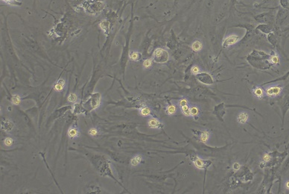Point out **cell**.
<instances>
[{
	"label": "cell",
	"mask_w": 289,
	"mask_h": 194,
	"mask_svg": "<svg viewBox=\"0 0 289 194\" xmlns=\"http://www.w3.org/2000/svg\"><path fill=\"white\" fill-rule=\"evenodd\" d=\"M148 125L150 128L151 129H161L163 127V124L157 119L156 118H151L148 120Z\"/></svg>",
	"instance_id": "cell-7"
},
{
	"label": "cell",
	"mask_w": 289,
	"mask_h": 194,
	"mask_svg": "<svg viewBox=\"0 0 289 194\" xmlns=\"http://www.w3.org/2000/svg\"><path fill=\"white\" fill-rule=\"evenodd\" d=\"M3 1L5 2H7L8 4H11H11L15 1V0H3Z\"/></svg>",
	"instance_id": "cell-33"
},
{
	"label": "cell",
	"mask_w": 289,
	"mask_h": 194,
	"mask_svg": "<svg viewBox=\"0 0 289 194\" xmlns=\"http://www.w3.org/2000/svg\"><path fill=\"white\" fill-rule=\"evenodd\" d=\"M11 103L14 105H19L21 103V97L18 94H14L11 97Z\"/></svg>",
	"instance_id": "cell-16"
},
{
	"label": "cell",
	"mask_w": 289,
	"mask_h": 194,
	"mask_svg": "<svg viewBox=\"0 0 289 194\" xmlns=\"http://www.w3.org/2000/svg\"><path fill=\"white\" fill-rule=\"evenodd\" d=\"M240 166H241V165H240L238 163L236 162V163L233 164V169L236 170V171H237V170H238V169H240Z\"/></svg>",
	"instance_id": "cell-32"
},
{
	"label": "cell",
	"mask_w": 289,
	"mask_h": 194,
	"mask_svg": "<svg viewBox=\"0 0 289 194\" xmlns=\"http://www.w3.org/2000/svg\"><path fill=\"white\" fill-rule=\"evenodd\" d=\"M270 61L273 64H277L279 63V58H278V56L277 55H273L270 58Z\"/></svg>",
	"instance_id": "cell-28"
},
{
	"label": "cell",
	"mask_w": 289,
	"mask_h": 194,
	"mask_svg": "<svg viewBox=\"0 0 289 194\" xmlns=\"http://www.w3.org/2000/svg\"><path fill=\"white\" fill-rule=\"evenodd\" d=\"M239 40V37L236 35H231L228 37H227L224 43H223V46L224 48H227L230 46H232L233 44H236Z\"/></svg>",
	"instance_id": "cell-5"
},
{
	"label": "cell",
	"mask_w": 289,
	"mask_h": 194,
	"mask_svg": "<svg viewBox=\"0 0 289 194\" xmlns=\"http://www.w3.org/2000/svg\"><path fill=\"white\" fill-rule=\"evenodd\" d=\"M142 160V157L141 155H136L135 156H133L131 158V164L133 166H138L141 163Z\"/></svg>",
	"instance_id": "cell-11"
},
{
	"label": "cell",
	"mask_w": 289,
	"mask_h": 194,
	"mask_svg": "<svg viewBox=\"0 0 289 194\" xmlns=\"http://www.w3.org/2000/svg\"><path fill=\"white\" fill-rule=\"evenodd\" d=\"M210 133L209 132V131H202L201 134V137H200V140L202 143H207L210 139Z\"/></svg>",
	"instance_id": "cell-13"
},
{
	"label": "cell",
	"mask_w": 289,
	"mask_h": 194,
	"mask_svg": "<svg viewBox=\"0 0 289 194\" xmlns=\"http://www.w3.org/2000/svg\"><path fill=\"white\" fill-rule=\"evenodd\" d=\"M253 94L256 97H258V98H262L264 96V91L261 87H257L255 89H253Z\"/></svg>",
	"instance_id": "cell-17"
},
{
	"label": "cell",
	"mask_w": 289,
	"mask_h": 194,
	"mask_svg": "<svg viewBox=\"0 0 289 194\" xmlns=\"http://www.w3.org/2000/svg\"><path fill=\"white\" fill-rule=\"evenodd\" d=\"M90 107L92 110H95L98 108L100 105L101 102V95L99 93H95L91 95L90 96Z\"/></svg>",
	"instance_id": "cell-2"
},
{
	"label": "cell",
	"mask_w": 289,
	"mask_h": 194,
	"mask_svg": "<svg viewBox=\"0 0 289 194\" xmlns=\"http://www.w3.org/2000/svg\"><path fill=\"white\" fill-rule=\"evenodd\" d=\"M191 72L195 74V75H198L200 73V69L198 68V66H194L193 67L191 68Z\"/></svg>",
	"instance_id": "cell-29"
},
{
	"label": "cell",
	"mask_w": 289,
	"mask_h": 194,
	"mask_svg": "<svg viewBox=\"0 0 289 194\" xmlns=\"http://www.w3.org/2000/svg\"><path fill=\"white\" fill-rule=\"evenodd\" d=\"M154 59L157 63H165L168 60V53L162 49H157L154 52Z\"/></svg>",
	"instance_id": "cell-1"
},
{
	"label": "cell",
	"mask_w": 289,
	"mask_h": 194,
	"mask_svg": "<svg viewBox=\"0 0 289 194\" xmlns=\"http://www.w3.org/2000/svg\"><path fill=\"white\" fill-rule=\"evenodd\" d=\"M198 80L205 84H212L213 83V80H212V78L211 75H210L209 74H207V73H201V74H198Z\"/></svg>",
	"instance_id": "cell-4"
},
{
	"label": "cell",
	"mask_w": 289,
	"mask_h": 194,
	"mask_svg": "<svg viewBox=\"0 0 289 194\" xmlns=\"http://www.w3.org/2000/svg\"><path fill=\"white\" fill-rule=\"evenodd\" d=\"M151 109L147 106H144L139 108V114L143 117H148L151 115Z\"/></svg>",
	"instance_id": "cell-15"
},
{
	"label": "cell",
	"mask_w": 289,
	"mask_h": 194,
	"mask_svg": "<svg viewBox=\"0 0 289 194\" xmlns=\"http://www.w3.org/2000/svg\"><path fill=\"white\" fill-rule=\"evenodd\" d=\"M190 111H191V116L194 117L195 118L198 116V114H199V109L197 107H195V106L191 107L190 108Z\"/></svg>",
	"instance_id": "cell-21"
},
{
	"label": "cell",
	"mask_w": 289,
	"mask_h": 194,
	"mask_svg": "<svg viewBox=\"0 0 289 194\" xmlns=\"http://www.w3.org/2000/svg\"><path fill=\"white\" fill-rule=\"evenodd\" d=\"M179 105L180 107H183V106H185V105H188V100L185 99H182L180 100L179 102Z\"/></svg>",
	"instance_id": "cell-30"
},
{
	"label": "cell",
	"mask_w": 289,
	"mask_h": 194,
	"mask_svg": "<svg viewBox=\"0 0 289 194\" xmlns=\"http://www.w3.org/2000/svg\"><path fill=\"white\" fill-rule=\"evenodd\" d=\"M88 133H89V134L90 136H92V137H95V136H97V135H98L99 131H98V129H96V128H91V129L89 130Z\"/></svg>",
	"instance_id": "cell-24"
},
{
	"label": "cell",
	"mask_w": 289,
	"mask_h": 194,
	"mask_svg": "<svg viewBox=\"0 0 289 194\" xmlns=\"http://www.w3.org/2000/svg\"><path fill=\"white\" fill-rule=\"evenodd\" d=\"M100 27L102 28V29L104 32H106V31H107V30H108L109 24H108V23H107V22H106V21H103V22H102V23H101V24H100Z\"/></svg>",
	"instance_id": "cell-26"
},
{
	"label": "cell",
	"mask_w": 289,
	"mask_h": 194,
	"mask_svg": "<svg viewBox=\"0 0 289 194\" xmlns=\"http://www.w3.org/2000/svg\"><path fill=\"white\" fill-rule=\"evenodd\" d=\"M208 161H204L201 158H200L199 157H195L193 158V163H194L195 166L197 167L198 169H203L207 166V165L209 163Z\"/></svg>",
	"instance_id": "cell-3"
},
{
	"label": "cell",
	"mask_w": 289,
	"mask_h": 194,
	"mask_svg": "<svg viewBox=\"0 0 289 194\" xmlns=\"http://www.w3.org/2000/svg\"><path fill=\"white\" fill-rule=\"evenodd\" d=\"M65 84H66V82H65L64 79H59L57 81V82L54 84V89L57 92H61L63 90Z\"/></svg>",
	"instance_id": "cell-9"
},
{
	"label": "cell",
	"mask_w": 289,
	"mask_h": 194,
	"mask_svg": "<svg viewBox=\"0 0 289 194\" xmlns=\"http://www.w3.org/2000/svg\"><path fill=\"white\" fill-rule=\"evenodd\" d=\"M282 88L280 87H277V86L276 87H270L267 89L266 94L268 96H278L279 94H280V93L282 92Z\"/></svg>",
	"instance_id": "cell-6"
},
{
	"label": "cell",
	"mask_w": 289,
	"mask_h": 194,
	"mask_svg": "<svg viewBox=\"0 0 289 194\" xmlns=\"http://www.w3.org/2000/svg\"><path fill=\"white\" fill-rule=\"evenodd\" d=\"M270 158H271V157H270V155L268 154V153H265L264 155V156H263V161L264 162H268L270 160Z\"/></svg>",
	"instance_id": "cell-31"
},
{
	"label": "cell",
	"mask_w": 289,
	"mask_h": 194,
	"mask_svg": "<svg viewBox=\"0 0 289 194\" xmlns=\"http://www.w3.org/2000/svg\"><path fill=\"white\" fill-rule=\"evenodd\" d=\"M130 58L133 61H138L140 58V55L139 52H131L130 55H129Z\"/></svg>",
	"instance_id": "cell-23"
},
{
	"label": "cell",
	"mask_w": 289,
	"mask_h": 194,
	"mask_svg": "<svg viewBox=\"0 0 289 194\" xmlns=\"http://www.w3.org/2000/svg\"><path fill=\"white\" fill-rule=\"evenodd\" d=\"M72 112H73L75 114H85V109L83 108V107L80 104H79V103H75V105H74V106H73Z\"/></svg>",
	"instance_id": "cell-10"
},
{
	"label": "cell",
	"mask_w": 289,
	"mask_h": 194,
	"mask_svg": "<svg viewBox=\"0 0 289 194\" xmlns=\"http://www.w3.org/2000/svg\"><path fill=\"white\" fill-rule=\"evenodd\" d=\"M14 143V140L11 137H6L4 140V144L6 146H11Z\"/></svg>",
	"instance_id": "cell-25"
},
{
	"label": "cell",
	"mask_w": 289,
	"mask_h": 194,
	"mask_svg": "<svg viewBox=\"0 0 289 194\" xmlns=\"http://www.w3.org/2000/svg\"><path fill=\"white\" fill-rule=\"evenodd\" d=\"M151 64H152V61H151V59H147V60H145V61L143 62V66H144L145 68H148V67H150V66H151Z\"/></svg>",
	"instance_id": "cell-27"
},
{
	"label": "cell",
	"mask_w": 289,
	"mask_h": 194,
	"mask_svg": "<svg viewBox=\"0 0 289 194\" xmlns=\"http://www.w3.org/2000/svg\"><path fill=\"white\" fill-rule=\"evenodd\" d=\"M78 134H79V131H78V129L75 127H71L68 131V136L71 139L77 137L78 136Z\"/></svg>",
	"instance_id": "cell-12"
},
{
	"label": "cell",
	"mask_w": 289,
	"mask_h": 194,
	"mask_svg": "<svg viewBox=\"0 0 289 194\" xmlns=\"http://www.w3.org/2000/svg\"><path fill=\"white\" fill-rule=\"evenodd\" d=\"M202 48H203V45L201 42L199 40H196L191 44V49L195 52H199L202 49Z\"/></svg>",
	"instance_id": "cell-14"
},
{
	"label": "cell",
	"mask_w": 289,
	"mask_h": 194,
	"mask_svg": "<svg viewBox=\"0 0 289 194\" xmlns=\"http://www.w3.org/2000/svg\"><path fill=\"white\" fill-rule=\"evenodd\" d=\"M3 129L4 130H6V131H10L11 129V128L13 127V123H11L10 121L7 120V121H5L3 123Z\"/></svg>",
	"instance_id": "cell-22"
},
{
	"label": "cell",
	"mask_w": 289,
	"mask_h": 194,
	"mask_svg": "<svg viewBox=\"0 0 289 194\" xmlns=\"http://www.w3.org/2000/svg\"><path fill=\"white\" fill-rule=\"evenodd\" d=\"M68 102L71 103H76L78 100V96L75 93H70L69 96H68Z\"/></svg>",
	"instance_id": "cell-19"
},
{
	"label": "cell",
	"mask_w": 289,
	"mask_h": 194,
	"mask_svg": "<svg viewBox=\"0 0 289 194\" xmlns=\"http://www.w3.org/2000/svg\"><path fill=\"white\" fill-rule=\"evenodd\" d=\"M249 119V115L247 112H241L238 117H237V120L240 124H245Z\"/></svg>",
	"instance_id": "cell-8"
},
{
	"label": "cell",
	"mask_w": 289,
	"mask_h": 194,
	"mask_svg": "<svg viewBox=\"0 0 289 194\" xmlns=\"http://www.w3.org/2000/svg\"><path fill=\"white\" fill-rule=\"evenodd\" d=\"M181 110H182L183 114L185 117H190L191 116V111H190V108H189V107L188 105L181 107Z\"/></svg>",
	"instance_id": "cell-20"
},
{
	"label": "cell",
	"mask_w": 289,
	"mask_h": 194,
	"mask_svg": "<svg viewBox=\"0 0 289 194\" xmlns=\"http://www.w3.org/2000/svg\"><path fill=\"white\" fill-rule=\"evenodd\" d=\"M285 187H286L287 190H289V180L286 181V183H285Z\"/></svg>",
	"instance_id": "cell-34"
},
{
	"label": "cell",
	"mask_w": 289,
	"mask_h": 194,
	"mask_svg": "<svg viewBox=\"0 0 289 194\" xmlns=\"http://www.w3.org/2000/svg\"><path fill=\"white\" fill-rule=\"evenodd\" d=\"M176 111H177V108L174 105H171L168 106V108H166V113L168 115H173L176 113Z\"/></svg>",
	"instance_id": "cell-18"
}]
</instances>
